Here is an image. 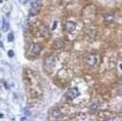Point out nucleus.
<instances>
[{"mask_svg":"<svg viewBox=\"0 0 122 121\" xmlns=\"http://www.w3.org/2000/svg\"><path fill=\"white\" fill-rule=\"evenodd\" d=\"M64 29H65V31L68 32V33H72L74 32V30H76V24L74 22H71V21H68L65 26H64Z\"/></svg>","mask_w":122,"mask_h":121,"instance_id":"39448f33","label":"nucleus"},{"mask_svg":"<svg viewBox=\"0 0 122 121\" xmlns=\"http://www.w3.org/2000/svg\"><path fill=\"white\" fill-rule=\"evenodd\" d=\"M54 45H55L56 48H61V47H63V45H64V42H63L61 39H57V40H55V42H54Z\"/></svg>","mask_w":122,"mask_h":121,"instance_id":"6e6552de","label":"nucleus"},{"mask_svg":"<svg viewBox=\"0 0 122 121\" xmlns=\"http://www.w3.org/2000/svg\"><path fill=\"white\" fill-rule=\"evenodd\" d=\"M40 32L42 33L43 36H46V35H47V29H46L45 26H41V28H40Z\"/></svg>","mask_w":122,"mask_h":121,"instance_id":"f8f14e48","label":"nucleus"},{"mask_svg":"<svg viewBox=\"0 0 122 121\" xmlns=\"http://www.w3.org/2000/svg\"><path fill=\"white\" fill-rule=\"evenodd\" d=\"M1 117H3V115H2V114H0V118H1Z\"/></svg>","mask_w":122,"mask_h":121,"instance_id":"a211bd4d","label":"nucleus"},{"mask_svg":"<svg viewBox=\"0 0 122 121\" xmlns=\"http://www.w3.org/2000/svg\"><path fill=\"white\" fill-rule=\"evenodd\" d=\"M41 50H42V45H41L40 44H35V45H33L32 52H33L34 54H39V53L41 52Z\"/></svg>","mask_w":122,"mask_h":121,"instance_id":"0eeeda50","label":"nucleus"},{"mask_svg":"<svg viewBox=\"0 0 122 121\" xmlns=\"http://www.w3.org/2000/svg\"><path fill=\"white\" fill-rule=\"evenodd\" d=\"M56 27H57V22H54V24H53V26H52V30H55Z\"/></svg>","mask_w":122,"mask_h":121,"instance_id":"dca6fc26","label":"nucleus"},{"mask_svg":"<svg viewBox=\"0 0 122 121\" xmlns=\"http://www.w3.org/2000/svg\"><path fill=\"white\" fill-rule=\"evenodd\" d=\"M104 19H105V21L107 23H113L114 20H115V17L112 14H105L104 15Z\"/></svg>","mask_w":122,"mask_h":121,"instance_id":"1a4fd4ad","label":"nucleus"},{"mask_svg":"<svg viewBox=\"0 0 122 121\" xmlns=\"http://www.w3.org/2000/svg\"><path fill=\"white\" fill-rule=\"evenodd\" d=\"M24 111H25V113H26V114H25L26 116H30V111H28L27 109H25Z\"/></svg>","mask_w":122,"mask_h":121,"instance_id":"f3484780","label":"nucleus"},{"mask_svg":"<svg viewBox=\"0 0 122 121\" xmlns=\"http://www.w3.org/2000/svg\"><path fill=\"white\" fill-rule=\"evenodd\" d=\"M28 1H29V0H19V2H20L21 4H23V5H24V4H27Z\"/></svg>","mask_w":122,"mask_h":121,"instance_id":"2eb2a0df","label":"nucleus"},{"mask_svg":"<svg viewBox=\"0 0 122 121\" xmlns=\"http://www.w3.org/2000/svg\"><path fill=\"white\" fill-rule=\"evenodd\" d=\"M14 40V35L12 32H10L8 34V42H12Z\"/></svg>","mask_w":122,"mask_h":121,"instance_id":"ddd939ff","label":"nucleus"},{"mask_svg":"<svg viewBox=\"0 0 122 121\" xmlns=\"http://www.w3.org/2000/svg\"><path fill=\"white\" fill-rule=\"evenodd\" d=\"M80 96V91L78 88H76V87H73V88H70V89H68V91L66 92V94H65V97L67 98V99H70V100H72V99H75L77 96Z\"/></svg>","mask_w":122,"mask_h":121,"instance_id":"f257e3e1","label":"nucleus"},{"mask_svg":"<svg viewBox=\"0 0 122 121\" xmlns=\"http://www.w3.org/2000/svg\"><path fill=\"white\" fill-rule=\"evenodd\" d=\"M56 60H57V58L55 56L50 55V56H47L45 58V64L46 66H53V65H55Z\"/></svg>","mask_w":122,"mask_h":121,"instance_id":"20e7f679","label":"nucleus"},{"mask_svg":"<svg viewBox=\"0 0 122 121\" xmlns=\"http://www.w3.org/2000/svg\"><path fill=\"white\" fill-rule=\"evenodd\" d=\"M50 116H51V118H54V119H57V118H59L60 116H61V112L60 109H58V108H53V109H51V111H50Z\"/></svg>","mask_w":122,"mask_h":121,"instance_id":"423d86ee","label":"nucleus"},{"mask_svg":"<svg viewBox=\"0 0 122 121\" xmlns=\"http://www.w3.org/2000/svg\"><path fill=\"white\" fill-rule=\"evenodd\" d=\"M99 109V103H94L91 105V112L92 113H96L97 110Z\"/></svg>","mask_w":122,"mask_h":121,"instance_id":"9b49d317","label":"nucleus"},{"mask_svg":"<svg viewBox=\"0 0 122 121\" xmlns=\"http://www.w3.org/2000/svg\"><path fill=\"white\" fill-rule=\"evenodd\" d=\"M8 56H10V57H13V56H14V52H13V50H9V52H8Z\"/></svg>","mask_w":122,"mask_h":121,"instance_id":"4468645a","label":"nucleus"},{"mask_svg":"<svg viewBox=\"0 0 122 121\" xmlns=\"http://www.w3.org/2000/svg\"><path fill=\"white\" fill-rule=\"evenodd\" d=\"M2 1H3V0H0V3H1V2H2Z\"/></svg>","mask_w":122,"mask_h":121,"instance_id":"6ab92c4d","label":"nucleus"},{"mask_svg":"<svg viewBox=\"0 0 122 121\" xmlns=\"http://www.w3.org/2000/svg\"><path fill=\"white\" fill-rule=\"evenodd\" d=\"M85 62L89 66H94L97 62V57L96 55H94V54H90V55H88V56L85 57Z\"/></svg>","mask_w":122,"mask_h":121,"instance_id":"7ed1b4c3","label":"nucleus"},{"mask_svg":"<svg viewBox=\"0 0 122 121\" xmlns=\"http://www.w3.org/2000/svg\"><path fill=\"white\" fill-rule=\"evenodd\" d=\"M40 5H41V0H33L31 2V9L30 11V14L31 16H34L37 14L39 8H40Z\"/></svg>","mask_w":122,"mask_h":121,"instance_id":"f03ea898","label":"nucleus"},{"mask_svg":"<svg viewBox=\"0 0 122 121\" xmlns=\"http://www.w3.org/2000/svg\"><path fill=\"white\" fill-rule=\"evenodd\" d=\"M10 28V24L6 19H3V23H2V30L4 31H8Z\"/></svg>","mask_w":122,"mask_h":121,"instance_id":"9d476101","label":"nucleus"}]
</instances>
